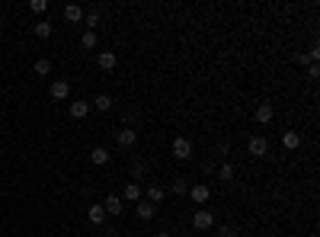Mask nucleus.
<instances>
[{
  "label": "nucleus",
  "instance_id": "18",
  "mask_svg": "<svg viewBox=\"0 0 320 237\" xmlns=\"http://www.w3.org/2000/svg\"><path fill=\"white\" fill-rule=\"evenodd\" d=\"M32 32H35V35H39V39H48V35H51V22H48V19H42V22H35V29H32Z\"/></svg>",
  "mask_w": 320,
  "mask_h": 237
},
{
  "label": "nucleus",
  "instance_id": "27",
  "mask_svg": "<svg viewBox=\"0 0 320 237\" xmlns=\"http://www.w3.org/2000/svg\"><path fill=\"white\" fill-rule=\"evenodd\" d=\"M298 64H314V61H311L308 51H301V55H298Z\"/></svg>",
  "mask_w": 320,
  "mask_h": 237
},
{
  "label": "nucleus",
  "instance_id": "8",
  "mask_svg": "<svg viewBox=\"0 0 320 237\" xmlns=\"http://www.w3.org/2000/svg\"><path fill=\"white\" fill-rule=\"evenodd\" d=\"M71 96V83L67 80H55L51 83V99H67Z\"/></svg>",
  "mask_w": 320,
  "mask_h": 237
},
{
  "label": "nucleus",
  "instance_id": "28",
  "mask_svg": "<svg viewBox=\"0 0 320 237\" xmlns=\"http://www.w3.org/2000/svg\"><path fill=\"white\" fill-rule=\"evenodd\" d=\"M157 237H170V234H157Z\"/></svg>",
  "mask_w": 320,
  "mask_h": 237
},
{
  "label": "nucleus",
  "instance_id": "14",
  "mask_svg": "<svg viewBox=\"0 0 320 237\" xmlns=\"http://www.w3.org/2000/svg\"><path fill=\"white\" fill-rule=\"evenodd\" d=\"M103 209H106V215H122V199L119 196H109L103 202Z\"/></svg>",
  "mask_w": 320,
  "mask_h": 237
},
{
  "label": "nucleus",
  "instance_id": "12",
  "mask_svg": "<svg viewBox=\"0 0 320 237\" xmlns=\"http://www.w3.org/2000/svg\"><path fill=\"white\" fill-rule=\"evenodd\" d=\"M90 164H93V167L109 164V151H106V148H93V151H90Z\"/></svg>",
  "mask_w": 320,
  "mask_h": 237
},
{
  "label": "nucleus",
  "instance_id": "25",
  "mask_svg": "<svg viewBox=\"0 0 320 237\" xmlns=\"http://www.w3.org/2000/svg\"><path fill=\"white\" fill-rule=\"evenodd\" d=\"M221 237H237V231H234V225H221Z\"/></svg>",
  "mask_w": 320,
  "mask_h": 237
},
{
  "label": "nucleus",
  "instance_id": "10",
  "mask_svg": "<svg viewBox=\"0 0 320 237\" xmlns=\"http://www.w3.org/2000/svg\"><path fill=\"white\" fill-rule=\"evenodd\" d=\"M64 19L71 22V26H74V22H83V10H80L77 3H67L64 6Z\"/></svg>",
  "mask_w": 320,
  "mask_h": 237
},
{
  "label": "nucleus",
  "instance_id": "17",
  "mask_svg": "<svg viewBox=\"0 0 320 237\" xmlns=\"http://www.w3.org/2000/svg\"><path fill=\"white\" fill-rule=\"evenodd\" d=\"M282 144H285L288 151H295V148L301 144V135H298V132H285V135H282Z\"/></svg>",
  "mask_w": 320,
  "mask_h": 237
},
{
  "label": "nucleus",
  "instance_id": "4",
  "mask_svg": "<svg viewBox=\"0 0 320 237\" xmlns=\"http://www.w3.org/2000/svg\"><path fill=\"white\" fill-rule=\"evenodd\" d=\"M135 141H138V132H135V128H119V132H116V144H119V148H135Z\"/></svg>",
  "mask_w": 320,
  "mask_h": 237
},
{
  "label": "nucleus",
  "instance_id": "24",
  "mask_svg": "<svg viewBox=\"0 0 320 237\" xmlns=\"http://www.w3.org/2000/svg\"><path fill=\"white\" fill-rule=\"evenodd\" d=\"M29 6H32V13H45L48 10V0H32Z\"/></svg>",
  "mask_w": 320,
  "mask_h": 237
},
{
  "label": "nucleus",
  "instance_id": "11",
  "mask_svg": "<svg viewBox=\"0 0 320 237\" xmlns=\"http://www.w3.org/2000/svg\"><path fill=\"white\" fill-rule=\"evenodd\" d=\"M135 212H138V218H141V221H151V218L157 215V205H151V202H144V199H141Z\"/></svg>",
  "mask_w": 320,
  "mask_h": 237
},
{
  "label": "nucleus",
  "instance_id": "9",
  "mask_svg": "<svg viewBox=\"0 0 320 237\" xmlns=\"http://www.w3.org/2000/svg\"><path fill=\"white\" fill-rule=\"evenodd\" d=\"M96 64H100L103 71H112V67L119 64V58L112 55V51H100V55H96Z\"/></svg>",
  "mask_w": 320,
  "mask_h": 237
},
{
  "label": "nucleus",
  "instance_id": "16",
  "mask_svg": "<svg viewBox=\"0 0 320 237\" xmlns=\"http://www.w3.org/2000/svg\"><path fill=\"white\" fill-rule=\"evenodd\" d=\"M93 106H96V109H100V112H109V109H112V96L100 93V96L93 99V103H90V109H93Z\"/></svg>",
  "mask_w": 320,
  "mask_h": 237
},
{
  "label": "nucleus",
  "instance_id": "13",
  "mask_svg": "<svg viewBox=\"0 0 320 237\" xmlns=\"http://www.w3.org/2000/svg\"><path fill=\"white\" fill-rule=\"evenodd\" d=\"M87 218H90V221H93V225H96V228H100V225H103V221H106V218H109V215H106V209H103V205H90V212H87Z\"/></svg>",
  "mask_w": 320,
  "mask_h": 237
},
{
  "label": "nucleus",
  "instance_id": "6",
  "mask_svg": "<svg viewBox=\"0 0 320 237\" xmlns=\"http://www.w3.org/2000/svg\"><path fill=\"white\" fill-rule=\"evenodd\" d=\"M272 119H276L272 103H260V106H256V122H260V125H266V122H272Z\"/></svg>",
  "mask_w": 320,
  "mask_h": 237
},
{
  "label": "nucleus",
  "instance_id": "21",
  "mask_svg": "<svg viewBox=\"0 0 320 237\" xmlns=\"http://www.w3.org/2000/svg\"><path fill=\"white\" fill-rule=\"evenodd\" d=\"M80 45H83V48H96V29H93V32L87 29V32H83V39H80Z\"/></svg>",
  "mask_w": 320,
  "mask_h": 237
},
{
  "label": "nucleus",
  "instance_id": "23",
  "mask_svg": "<svg viewBox=\"0 0 320 237\" xmlns=\"http://www.w3.org/2000/svg\"><path fill=\"white\" fill-rule=\"evenodd\" d=\"M173 193H176V196H186V193H189V183H186V180H173Z\"/></svg>",
  "mask_w": 320,
  "mask_h": 237
},
{
  "label": "nucleus",
  "instance_id": "19",
  "mask_svg": "<svg viewBox=\"0 0 320 237\" xmlns=\"http://www.w3.org/2000/svg\"><path fill=\"white\" fill-rule=\"evenodd\" d=\"M160 199H163V186H148V199H144V202H160Z\"/></svg>",
  "mask_w": 320,
  "mask_h": 237
},
{
  "label": "nucleus",
  "instance_id": "1",
  "mask_svg": "<svg viewBox=\"0 0 320 237\" xmlns=\"http://www.w3.org/2000/svg\"><path fill=\"white\" fill-rule=\"evenodd\" d=\"M247 151H250V157H266L269 154V141H266L263 135H253V138L247 141Z\"/></svg>",
  "mask_w": 320,
  "mask_h": 237
},
{
  "label": "nucleus",
  "instance_id": "7",
  "mask_svg": "<svg viewBox=\"0 0 320 237\" xmlns=\"http://www.w3.org/2000/svg\"><path fill=\"white\" fill-rule=\"evenodd\" d=\"M90 116V103L87 99H74L71 103V119H87Z\"/></svg>",
  "mask_w": 320,
  "mask_h": 237
},
{
  "label": "nucleus",
  "instance_id": "26",
  "mask_svg": "<svg viewBox=\"0 0 320 237\" xmlns=\"http://www.w3.org/2000/svg\"><path fill=\"white\" fill-rule=\"evenodd\" d=\"M83 22H87V29L93 32V26H96V13H87V16H83Z\"/></svg>",
  "mask_w": 320,
  "mask_h": 237
},
{
  "label": "nucleus",
  "instance_id": "15",
  "mask_svg": "<svg viewBox=\"0 0 320 237\" xmlns=\"http://www.w3.org/2000/svg\"><path fill=\"white\" fill-rule=\"evenodd\" d=\"M122 196H125V202H138V199H141V183H128V186H125V193H122Z\"/></svg>",
  "mask_w": 320,
  "mask_h": 237
},
{
  "label": "nucleus",
  "instance_id": "5",
  "mask_svg": "<svg viewBox=\"0 0 320 237\" xmlns=\"http://www.w3.org/2000/svg\"><path fill=\"white\" fill-rule=\"evenodd\" d=\"M189 196H192L195 205H205V202L211 199V189L205 186V183H195V186H189Z\"/></svg>",
  "mask_w": 320,
  "mask_h": 237
},
{
  "label": "nucleus",
  "instance_id": "22",
  "mask_svg": "<svg viewBox=\"0 0 320 237\" xmlns=\"http://www.w3.org/2000/svg\"><path fill=\"white\" fill-rule=\"evenodd\" d=\"M218 180H224V183L234 180V167H231V164H221V167H218Z\"/></svg>",
  "mask_w": 320,
  "mask_h": 237
},
{
  "label": "nucleus",
  "instance_id": "2",
  "mask_svg": "<svg viewBox=\"0 0 320 237\" xmlns=\"http://www.w3.org/2000/svg\"><path fill=\"white\" fill-rule=\"evenodd\" d=\"M173 157H176V160H189V157H192V141H189V138H173Z\"/></svg>",
  "mask_w": 320,
  "mask_h": 237
},
{
  "label": "nucleus",
  "instance_id": "3",
  "mask_svg": "<svg viewBox=\"0 0 320 237\" xmlns=\"http://www.w3.org/2000/svg\"><path fill=\"white\" fill-rule=\"evenodd\" d=\"M211 225H215V215H211V212L199 209V212H195V215H192V228H195V231H208Z\"/></svg>",
  "mask_w": 320,
  "mask_h": 237
},
{
  "label": "nucleus",
  "instance_id": "20",
  "mask_svg": "<svg viewBox=\"0 0 320 237\" xmlns=\"http://www.w3.org/2000/svg\"><path fill=\"white\" fill-rule=\"evenodd\" d=\"M35 74L48 77V74H51V61H48V58H39V61H35Z\"/></svg>",
  "mask_w": 320,
  "mask_h": 237
}]
</instances>
